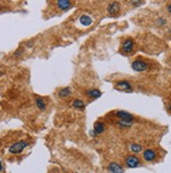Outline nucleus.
Listing matches in <instances>:
<instances>
[{
	"mask_svg": "<svg viewBox=\"0 0 171 173\" xmlns=\"http://www.w3.org/2000/svg\"><path fill=\"white\" fill-rule=\"evenodd\" d=\"M29 145V143L27 141H19V142H16L15 144H13L9 148L10 153L12 154H19L21 153L27 146Z\"/></svg>",
	"mask_w": 171,
	"mask_h": 173,
	"instance_id": "1",
	"label": "nucleus"
},
{
	"mask_svg": "<svg viewBox=\"0 0 171 173\" xmlns=\"http://www.w3.org/2000/svg\"><path fill=\"white\" fill-rule=\"evenodd\" d=\"M116 115L119 118V121H122V122H126V123H131L132 124V121H134V115L130 114L127 111H118L116 113Z\"/></svg>",
	"mask_w": 171,
	"mask_h": 173,
	"instance_id": "2",
	"label": "nucleus"
},
{
	"mask_svg": "<svg viewBox=\"0 0 171 173\" xmlns=\"http://www.w3.org/2000/svg\"><path fill=\"white\" fill-rule=\"evenodd\" d=\"M114 88L120 91H127V92H131L132 91V87H131L130 83L128 81H119L114 85Z\"/></svg>",
	"mask_w": 171,
	"mask_h": 173,
	"instance_id": "3",
	"label": "nucleus"
},
{
	"mask_svg": "<svg viewBox=\"0 0 171 173\" xmlns=\"http://www.w3.org/2000/svg\"><path fill=\"white\" fill-rule=\"evenodd\" d=\"M140 158L136 155H129L126 158V165L129 168H137L140 166Z\"/></svg>",
	"mask_w": 171,
	"mask_h": 173,
	"instance_id": "4",
	"label": "nucleus"
},
{
	"mask_svg": "<svg viewBox=\"0 0 171 173\" xmlns=\"http://www.w3.org/2000/svg\"><path fill=\"white\" fill-rule=\"evenodd\" d=\"M134 42L132 39H126L122 44V51L125 54H129L134 51Z\"/></svg>",
	"mask_w": 171,
	"mask_h": 173,
	"instance_id": "5",
	"label": "nucleus"
},
{
	"mask_svg": "<svg viewBox=\"0 0 171 173\" xmlns=\"http://www.w3.org/2000/svg\"><path fill=\"white\" fill-rule=\"evenodd\" d=\"M131 66H132L134 70H136V71H145L147 68H148V64H147L146 62H144V61H142V60L134 61Z\"/></svg>",
	"mask_w": 171,
	"mask_h": 173,
	"instance_id": "6",
	"label": "nucleus"
},
{
	"mask_svg": "<svg viewBox=\"0 0 171 173\" xmlns=\"http://www.w3.org/2000/svg\"><path fill=\"white\" fill-rule=\"evenodd\" d=\"M143 158L146 162H152V161L156 160V153L152 149H147L143 152Z\"/></svg>",
	"mask_w": 171,
	"mask_h": 173,
	"instance_id": "7",
	"label": "nucleus"
},
{
	"mask_svg": "<svg viewBox=\"0 0 171 173\" xmlns=\"http://www.w3.org/2000/svg\"><path fill=\"white\" fill-rule=\"evenodd\" d=\"M108 14L111 16H117L120 13V4L118 2H111L107 7Z\"/></svg>",
	"mask_w": 171,
	"mask_h": 173,
	"instance_id": "8",
	"label": "nucleus"
},
{
	"mask_svg": "<svg viewBox=\"0 0 171 173\" xmlns=\"http://www.w3.org/2000/svg\"><path fill=\"white\" fill-rule=\"evenodd\" d=\"M108 170L111 173H124V169L121 165H119L118 163H110L108 165Z\"/></svg>",
	"mask_w": 171,
	"mask_h": 173,
	"instance_id": "9",
	"label": "nucleus"
},
{
	"mask_svg": "<svg viewBox=\"0 0 171 173\" xmlns=\"http://www.w3.org/2000/svg\"><path fill=\"white\" fill-rule=\"evenodd\" d=\"M71 5H73V3L70 1H68V0H59V1H57V7L61 11H67V10L70 9Z\"/></svg>",
	"mask_w": 171,
	"mask_h": 173,
	"instance_id": "10",
	"label": "nucleus"
},
{
	"mask_svg": "<svg viewBox=\"0 0 171 173\" xmlns=\"http://www.w3.org/2000/svg\"><path fill=\"white\" fill-rule=\"evenodd\" d=\"M104 130H105L104 123L97 122L96 124H95V126H93V131L91 133H92V136H98V134H101V133L104 132Z\"/></svg>",
	"mask_w": 171,
	"mask_h": 173,
	"instance_id": "11",
	"label": "nucleus"
},
{
	"mask_svg": "<svg viewBox=\"0 0 171 173\" xmlns=\"http://www.w3.org/2000/svg\"><path fill=\"white\" fill-rule=\"evenodd\" d=\"M79 20H80L81 24L84 25V26H89V25L92 23V20H91V18L89 17L88 15H82Z\"/></svg>",
	"mask_w": 171,
	"mask_h": 173,
	"instance_id": "12",
	"label": "nucleus"
},
{
	"mask_svg": "<svg viewBox=\"0 0 171 173\" xmlns=\"http://www.w3.org/2000/svg\"><path fill=\"white\" fill-rule=\"evenodd\" d=\"M71 92H73V91H71V88L65 87V88H62L58 91V95L60 98H67V97H69V95H71Z\"/></svg>",
	"mask_w": 171,
	"mask_h": 173,
	"instance_id": "13",
	"label": "nucleus"
},
{
	"mask_svg": "<svg viewBox=\"0 0 171 173\" xmlns=\"http://www.w3.org/2000/svg\"><path fill=\"white\" fill-rule=\"evenodd\" d=\"M86 95H87V97H89V98L97 99V98H99V97H101L102 92H101L99 89H90V90L87 91Z\"/></svg>",
	"mask_w": 171,
	"mask_h": 173,
	"instance_id": "14",
	"label": "nucleus"
},
{
	"mask_svg": "<svg viewBox=\"0 0 171 173\" xmlns=\"http://www.w3.org/2000/svg\"><path fill=\"white\" fill-rule=\"evenodd\" d=\"M35 102H36V105H37V107L40 109V110H44L45 107H46L44 101H43L41 98H36L35 99Z\"/></svg>",
	"mask_w": 171,
	"mask_h": 173,
	"instance_id": "15",
	"label": "nucleus"
},
{
	"mask_svg": "<svg viewBox=\"0 0 171 173\" xmlns=\"http://www.w3.org/2000/svg\"><path fill=\"white\" fill-rule=\"evenodd\" d=\"M73 106L75 108H78V109H81V108H84L85 104L82 100H79V99H76L75 101L73 102Z\"/></svg>",
	"mask_w": 171,
	"mask_h": 173,
	"instance_id": "16",
	"label": "nucleus"
},
{
	"mask_svg": "<svg viewBox=\"0 0 171 173\" xmlns=\"http://www.w3.org/2000/svg\"><path fill=\"white\" fill-rule=\"evenodd\" d=\"M130 150L134 153H140L141 151L143 150V148H142V146L139 144H132L130 146Z\"/></svg>",
	"mask_w": 171,
	"mask_h": 173,
	"instance_id": "17",
	"label": "nucleus"
},
{
	"mask_svg": "<svg viewBox=\"0 0 171 173\" xmlns=\"http://www.w3.org/2000/svg\"><path fill=\"white\" fill-rule=\"evenodd\" d=\"M22 53H23V51H21V49H20V51H16L15 54H14V57H16V58L20 57V56L22 55Z\"/></svg>",
	"mask_w": 171,
	"mask_h": 173,
	"instance_id": "18",
	"label": "nucleus"
},
{
	"mask_svg": "<svg viewBox=\"0 0 171 173\" xmlns=\"http://www.w3.org/2000/svg\"><path fill=\"white\" fill-rule=\"evenodd\" d=\"M132 4L134 5V7H138V5H141V4H143L144 2H142V1H132Z\"/></svg>",
	"mask_w": 171,
	"mask_h": 173,
	"instance_id": "19",
	"label": "nucleus"
},
{
	"mask_svg": "<svg viewBox=\"0 0 171 173\" xmlns=\"http://www.w3.org/2000/svg\"><path fill=\"white\" fill-rule=\"evenodd\" d=\"M159 23H161V25H164L165 23H166V21H165L164 19H160V20H159Z\"/></svg>",
	"mask_w": 171,
	"mask_h": 173,
	"instance_id": "20",
	"label": "nucleus"
},
{
	"mask_svg": "<svg viewBox=\"0 0 171 173\" xmlns=\"http://www.w3.org/2000/svg\"><path fill=\"white\" fill-rule=\"evenodd\" d=\"M167 9H168L169 13H170V14H171V3H170V4H169V5H168V7H167Z\"/></svg>",
	"mask_w": 171,
	"mask_h": 173,
	"instance_id": "21",
	"label": "nucleus"
},
{
	"mask_svg": "<svg viewBox=\"0 0 171 173\" xmlns=\"http://www.w3.org/2000/svg\"><path fill=\"white\" fill-rule=\"evenodd\" d=\"M3 167H2V164H1V161H0V171H2Z\"/></svg>",
	"mask_w": 171,
	"mask_h": 173,
	"instance_id": "22",
	"label": "nucleus"
}]
</instances>
